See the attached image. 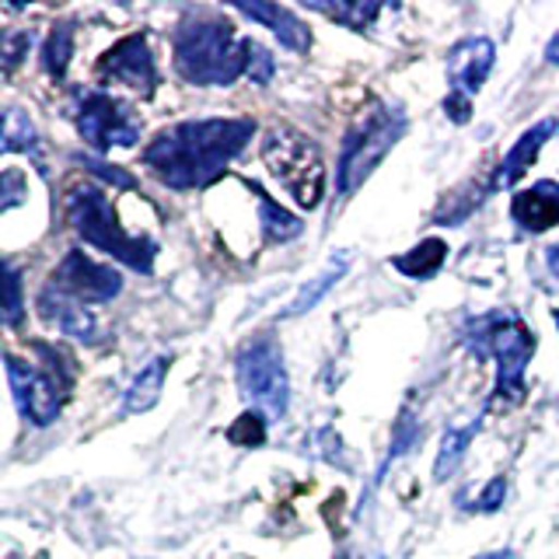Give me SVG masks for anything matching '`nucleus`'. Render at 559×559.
I'll return each mask as SVG.
<instances>
[{
    "label": "nucleus",
    "mask_w": 559,
    "mask_h": 559,
    "mask_svg": "<svg viewBox=\"0 0 559 559\" xmlns=\"http://www.w3.org/2000/svg\"><path fill=\"white\" fill-rule=\"evenodd\" d=\"M255 136V119H186L162 130L140 154V162L168 189H206L227 171V165L249 147Z\"/></svg>",
    "instance_id": "nucleus-1"
},
{
    "label": "nucleus",
    "mask_w": 559,
    "mask_h": 559,
    "mask_svg": "<svg viewBox=\"0 0 559 559\" xmlns=\"http://www.w3.org/2000/svg\"><path fill=\"white\" fill-rule=\"evenodd\" d=\"M175 74L197 87H231L249 74L255 39H241L221 14L189 11L171 35Z\"/></svg>",
    "instance_id": "nucleus-2"
},
{
    "label": "nucleus",
    "mask_w": 559,
    "mask_h": 559,
    "mask_svg": "<svg viewBox=\"0 0 559 559\" xmlns=\"http://www.w3.org/2000/svg\"><path fill=\"white\" fill-rule=\"evenodd\" d=\"M479 357H493L497 360V389L489 402H500V406H521L524 402V371H528V360L535 357V336L532 329L521 322L518 311H489L472 319L465 325L462 336Z\"/></svg>",
    "instance_id": "nucleus-3"
},
{
    "label": "nucleus",
    "mask_w": 559,
    "mask_h": 559,
    "mask_svg": "<svg viewBox=\"0 0 559 559\" xmlns=\"http://www.w3.org/2000/svg\"><path fill=\"white\" fill-rule=\"evenodd\" d=\"M67 221L74 224V231L95 245L98 252L119 259L122 266H130L136 273L154 270L157 241L147 235H130L119 224L112 200L105 197L102 186H74L67 192Z\"/></svg>",
    "instance_id": "nucleus-4"
},
{
    "label": "nucleus",
    "mask_w": 559,
    "mask_h": 559,
    "mask_svg": "<svg viewBox=\"0 0 559 559\" xmlns=\"http://www.w3.org/2000/svg\"><path fill=\"white\" fill-rule=\"evenodd\" d=\"M406 109L395 102H374L354 127L346 130L336 165V200L346 203L354 192L371 179L374 168L389 157V151L406 136Z\"/></svg>",
    "instance_id": "nucleus-5"
},
{
    "label": "nucleus",
    "mask_w": 559,
    "mask_h": 559,
    "mask_svg": "<svg viewBox=\"0 0 559 559\" xmlns=\"http://www.w3.org/2000/svg\"><path fill=\"white\" fill-rule=\"evenodd\" d=\"M49 357V371H39L35 364L22 357H4L8 364V378H11V392L17 402V413H22L32 427H49L57 424V416L63 413V402L70 384H74V371H70V360L60 349H52L46 343H35Z\"/></svg>",
    "instance_id": "nucleus-6"
},
{
    "label": "nucleus",
    "mask_w": 559,
    "mask_h": 559,
    "mask_svg": "<svg viewBox=\"0 0 559 559\" xmlns=\"http://www.w3.org/2000/svg\"><path fill=\"white\" fill-rule=\"evenodd\" d=\"M235 378H238L241 395L266 419L287 416L290 378H287L284 349H280L276 336L259 332L249 343H241V349L235 354Z\"/></svg>",
    "instance_id": "nucleus-7"
},
{
    "label": "nucleus",
    "mask_w": 559,
    "mask_h": 559,
    "mask_svg": "<svg viewBox=\"0 0 559 559\" xmlns=\"http://www.w3.org/2000/svg\"><path fill=\"white\" fill-rule=\"evenodd\" d=\"M262 162L273 171V179L284 186L301 206H319L325 197V162L314 140L305 133L276 127L262 144Z\"/></svg>",
    "instance_id": "nucleus-8"
},
{
    "label": "nucleus",
    "mask_w": 559,
    "mask_h": 559,
    "mask_svg": "<svg viewBox=\"0 0 559 559\" xmlns=\"http://www.w3.org/2000/svg\"><path fill=\"white\" fill-rule=\"evenodd\" d=\"M70 119L78 122V133L98 154L112 147H133L140 140V122L130 105L102 87H78L74 102H70Z\"/></svg>",
    "instance_id": "nucleus-9"
},
{
    "label": "nucleus",
    "mask_w": 559,
    "mask_h": 559,
    "mask_svg": "<svg viewBox=\"0 0 559 559\" xmlns=\"http://www.w3.org/2000/svg\"><path fill=\"white\" fill-rule=\"evenodd\" d=\"M497 63V49L493 39L486 35H468L459 46L448 52V98H444V112L451 122H465L472 119V98L483 92V84L489 78V70Z\"/></svg>",
    "instance_id": "nucleus-10"
},
{
    "label": "nucleus",
    "mask_w": 559,
    "mask_h": 559,
    "mask_svg": "<svg viewBox=\"0 0 559 559\" xmlns=\"http://www.w3.org/2000/svg\"><path fill=\"white\" fill-rule=\"evenodd\" d=\"M46 287L87 308V305H105V301H112V297L122 290V276H119L112 266H105V262H95L87 252L70 249V252L63 255L60 266L52 270V276H49V284H46Z\"/></svg>",
    "instance_id": "nucleus-11"
},
{
    "label": "nucleus",
    "mask_w": 559,
    "mask_h": 559,
    "mask_svg": "<svg viewBox=\"0 0 559 559\" xmlns=\"http://www.w3.org/2000/svg\"><path fill=\"white\" fill-rule=\"evenodd\" d=\"M95 74L105 84H127L130 92L151 98L154 87H157V63H154V52L147 46V35L133 32V35H127V39H119L112 49H105L98 67H95Z\"/></svg>",
    "instance_id": "nucleus-12"
},
{
    "label": "nucleus",
    "mask_w": 559,
    "mask_h": 559,
    "mask_svg": "<svg viewBox=\"0 0 559 559\" xmlns=\"http://www.w3.org/2000/svg\"><path fill=\"white\" fill-rule=\"evenodd\" d=\"M511 221L521 227L524 235L549 231L559 224V182L542 179L528 189L514 192L511 200Z\"/></svg>",
    "instance_id": "nucleus-13"
},
{
    "label": "nucleus",
    "mask_w": 559,
    "mask_h": 559,
    "mask_svg": "<svg viewBox=\"0 0 559 559\" xmlns=\"http://www.w3.org/2000/svg\"><path fill=\"white\" fill-rule=\"evenodd\" d=\"M556 127H559V119L549 116V119H542V122H535V127L524 130L518 136V144L507 151V157L500 162V168L493 175V189H511V186H518L524 179V171H528L538 162V154H542V147H546V140L556 133Z\"/></svg>",
    "instance_id": "nucleus-14"
},
{
    "label": "nucleus",
    "mask_w": 559,
    "mask_h": 559,
    "mask_svg": "<svg viewBox=\"0 0 559 559\" xmlns=\"http://www.w3.org/2000/svg\"><path fill=\"white\" fill-rule=\"evenodd\" d=\"M39 311H43L46 322H52L70 340H81V343H98L102 340V329H98V319L92 314V308L70 301V297H63L57 290L43 287Z\"/></svg>",
    "instance_id": "nucleus-15"
},
{
    "label": "nucleus",
    "mask_w": 559,
    "mask_h": 559,
    "mask_svg": "<svg viewBox=\"0 0 559 559\" xmlns=\"http://www.w3.org/2000/svg\"><path fill=\"white\" fill-rule=\"evenodd\" d=\"M235 11L252 17V22H259V25H266L280 39V46H287L294 52L311 49V28L294 11L280 8V4H235Z\"/></svg>",
    "instance_id": "nucleus-16"
},
{
    "label": "nucleus",
    "mask_w": 559,
    "mask_h": 559,
    "mask_svg": "<svg viewBox=\"0 0 559 559\" xmlns=\"http://www.w3.org/2000/svg\"><path fill=\"white\" fill-rule=\"evenodd\" d=\"M245 186H249L255 192V203H259V224H262V238L280 245V241H294L297 235L305 231L301 217H294L287 206H280L266 189H262L259 182L245 179Z\"/></svg>",
    "instance_id": "nucleus-17"
},
{
    "label": "nucleus",
    "mask_w": 559,
    "mask_h": 559,
    "mask_svg": "<svg viewBox=\"0 0 559 559\" xmlns=\"http://www.w3.org/2000/svg\"><path fill=\"white\" fill-rule=\"evenodd\" d=\"M444 259H448V245L441 238H424L419 245H413L409 252L392 255L389 266L399 270L402 276H409V280H430V276L441 273Z\"/></svg>",
    "instance_id": "nucleus-18"
},
{
    "label": "nucleus",
    "mask_w": 559,
    "mask_h": 559,
    "mask_svg": "<svg viewBox=\"0 0 559 559\" xmlns=\"http://www.w3.org/2000/svg\"><path fill=\"white\" fill-rule=\"evenodd\" d=\"M168 357H154L147 367H140V374L133 378V384L127 389V399H122V413H147L157 399H162L165 389V374H168Z\"/></svg>",
    "instance_id": "nucleus-19"
},
{
    "label": "nucleus",
    "mask_w": 559,
    "mask_h": 559,
    "mask_svg": "<svg viewBox=\"0 0 559 559\" xmlns=\"http://www.w3.org/2000/svg\"><path fill=\"white\" fill-rule=\"evenodd\" d=\"M483 430V413L472 419L465 427H448L441 437V451H437V465H433V479L437 483H448L454 476V468L462 465L465 459V448L472 444V437Z\"/></svg>",
    "instance_id": "nucleus-20"
},
{
    "label": "nucleus",
    "mask_w": 559,
    "mask_h": 559,
    "mask_svg": "<svg viewBox=\"0 0 559 559\" xmlns=\"http://www.w3.org/2000/svg\"><path fill=\"white\" fill-rule=\"evenodd\" d=\"M346 270H349V252H336V255L329 259V266H325L319 276H314L311 284H305V287H301V294L294 297V305L287 308V314H305V311H311V308L319 305L322 297L332 290V287L340 284Z\"/></svg>",
    "instance_id": "nucleus-21"
},
{
    "label": "nucleus",
    "mask_w": 559,
    "mask_h": 559,
    "mask_svg": "<svg viewBox=\"0 0 559 559\" xmlns=\"http://www.w3.org/2000/svg\"><path fill=\"white\" fill-rule=\"evenodd\" d=\"M308 8L357 32L371 28V22L381 14V4H371V0H308Z\"/></svg>",
    "instance_id": "nucleus-22"
},
{
    "label": "nucleus",
    "mask_w": 559,
    "mask_h": 559,
    "mask_svg": "<svg viewBox=\"0 0 559 559\" xmlns=\"http://www.w3.org/2000/svg\"><path fill=\"white\" fill-rule=\"evenodd\" d=\"M25 322V290L22 273L8 259H0V329H14Z\"/></svg>",
    "instance_id": "nucleus-23"
},
{
    "label": "nucleus",
    "mask_w": 559,
    "mask_h": 559,
    "mask_svg": "<svg viewBox=\"0 0 559 559\" xmlns=\"http://www.w3.org/2000/svg\"><path fill=\"white\" fill-rule=\"evenodd\" d=\"M8 151H39V133H35L32 119L22 109L0 112V154Z\"/></svg>",
    "instance_id": "nucleus-24"
},
{
    "label": "nucleus",
    "mask_w": 559,
    "mask_h": 559,
    "mask_svg": "<svg viewBox=\"0 0 559 559\" xmlns=\"http://www.w3.org/2000/svg\"><path fill=\"white\" fill-rule=\"evenodd\" d=\"M70 52H74V25H57L49 32L46 49H43V67H46V74L52 81H63Z\"/></svg>",
    "instance_id": "nucleus-25"
},
{
    "label": "nucleus",
    "mask_w": 559,
    "mask_h": 559,
    "mask_svg": "<svg viewBox=\"0 0 559 559\" xmlns=\"http://www.w3.org/2000/svg\"><path fill=\"white\" fill-rule=\"evenodd\" d=\"M416 437H419V419L413 416V409H402L399 424H395V437H392V451L384 454V462H381L378 476H374V486L384 479V472L392 468V462H395V459H402V454L409 451V444H416Z\"/></svg>",
    "instance_id": "nucleus-26"
},
{
    "label": "nucleus",
    "mask_w": 559,
    "mask_h": 559,
    "mask_svg": "<svg viewBox=\"0 0 559 559\" xmlns=\"http://www.w3.org/2000/svg\"><path fill=\"white\" fill-rule=\"evenodd\" d=\"M266 424H270V419L262 416L259 409L241 413L235 424L227 427V441L238 444V448H262V444H266Z\"/></svg>",
    "instance_id": "nucleus-27"
},
{
    "label": "nucleus",
    "mask_w": 559,
    "mask_h": 559,
    "mask_svg": "<svg viewBox=\"0 0 559 559\" xmlns=\"http://www.w3.org/2000/svg\"><path fill=\"white\" fill-rule=\"evenodd\" d=\"M503 500H507V479L503 476H493L489 479L476 497H468V493H462L459 497V507L462 511H468V514H493V511H500L503 507Z\"/></svg>",
    "instance_id": "nucleus-28"
},
{
    "label": "nucleus",
    "mask_w": 559,
    "mask_h": 559,
    "mask_svg": "<svg viewBox=\"0 0 559 559\" xmlns=\"http://www.w3.org/2000/svg\"><path fill=\"white\" fill-rule=\"evenodd\" d=\"M32 46V32H11L0 28V74H11V70L28 57Z\"/></svg>",
    "instance_id": "nucleus-29"
},
{
    "label": "nucleus",
    "mask_w": 559,
    "mask_h": 559,
    "mask_svg": "<svg viewBox=\"0 0 559 559\" xmlns=\"http://www.w3.org/2000/svg\"><path fill=\"white\" fill-rule=\"evenodd\" d=\"M28 200V182L22 168H4L0 171V210L22 206Z\"/></svg>",
    "instance_id": "nucleus-30"
},
{
    "label": "nucleus",
    "mask_w": 559,
    "mask_h": 559,
    "mask_svg": "<svg viewBox=\"0 0 559 559\" xmlns=\"http://www.w3.org/2000/svg\"><path fill=\"white\" fill-rule=\"evenodd\" d=\"M78 165H84L92 175H98L102 182H112L116 189H136V179L130 171H122L119 165H109V162H98V157H87V154H78L74 157Z\"/></svg>",
    "instance_id": "nucleus-31"
},
{
    "label": "nucleus",
    "mask_w": 559,
    "mask_h": 559,
    "mask_svg": "<svg viewBox=\"0 0 559 559\" xmlns=\"http://www.w3.org/2000/svg\"><path fill=\"white\" fill-rule=\"evenodd\" d=\"M273 74H276V63H273V57H270V49L255 43V52H252V67H249V78H252L255 84H270V81H273Z\"/></svg>",
    "instance_id": "nucleus-32"
},
{
    "label": "nucleus",
    "mask_w": 559,
    "mask_h": 559,
    "mask_svg": "<svg viewBox=\"0 0 559 559\" xmlns=\"http://www.w3.org/2000/svg\"><path fill=\"white\" fill-rule=\"evenodd\" d=\"M546 266H549V273L559 280V241H556V245H549V249H546Z\"/></svg>",
    "instance_id": "nucleus-33"
},
{
    "label": "nucleus",
    "mask_w": 559,
    "mask_h": 559,
    "mask_svg": "<svg viewBox=\"0 0 559 559\" xmlns=\"http://www.w3.org/2000/svg\"><path fill=\"white\" fill-rule=\"evenodd\" d=\"M546 63H552V67H559V32L552 35V43L546 46Z\"/></svg>",
    "instance_id": "nucleus-34"
},
{
    "label": "nucleus",
    "mask_w": 559,
    "mask_h": 559,
    "mask_svg": "<svg viewBox=\"0 0 559 559\" xmlns=\"http://www.w3.org/2000/svg\"><path fill=\"white\" fill-rule=\"evenodd\" d=\"M476 559H518V552L514 549H497V552H483Z\"/></svg>",
    "instance_id": "nucleus-35"
},
{
    "label": "nucleus",
    "mask_w": 559,
    "mask_h": 559,
    "mask_svg": "<svg viewBox=\"0 0 559 559\" xmlns=\"http://www.w3.org/2000/svg\"><path fill=\"white\" fill-rule=\"evenodd\" d=\"M552 322H556V329H559V308L552 311Z\"/></svg>",
    "instance_id": "nucleus-36"
},
{
    "label": "nucleus",
    "mask_w": 559,
    "mask_h": 559,
    "mask_svg": "<svg viewBox=\"0 0 559 559\" xmlns=\"http://www.w3.org/2000/svg\"><path fill=\"white\" fill-rule=\"evenodd\" d=\"M374 559H384V556H374Z\"/></svg>",
    "instance_id": "nucleus-37"
}]
</instances>
